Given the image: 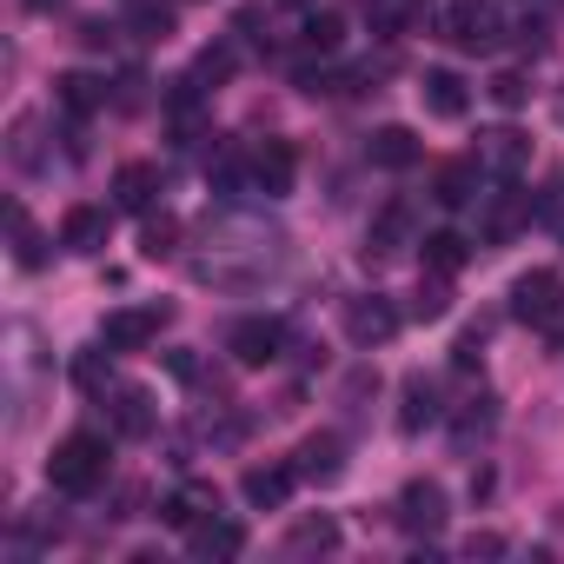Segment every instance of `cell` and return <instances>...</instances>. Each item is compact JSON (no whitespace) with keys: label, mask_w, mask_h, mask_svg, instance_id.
Listing matches in <instances>:
<instances>
[{"label":"cell","mask_w":564,"mask_h":564,"mask_svg":"<svg viewBox=\"0 0 564 564\" xmlns=\"http://www.w3.org/2000/svg\"><path fill=\"white\" fill-rule=\"evenodd\" d=\"M213 511H219V491H213V485H180V491L160 505V518H166L173 531H193V524L213 518Z\"/></svg>","instance_id":"cell-20"},{"label":"cell","mask_w":564,"mask_h":564,"mask_svg":"<svg viewBox=\"0 0 564 564\" xmlns=\"http://www.w3.org/2000/svg\"><path fill=\"white\" fill-rule=\"evenodd\" d=\"M279 346H286V326H279V319H239L232 339H226V352H232L239 366H272Z\"/></svg>","instance_id":"cell-8"},{"label":"cell","mask_w":564,"mask_h":564,"mask_svg":"<svg viewBox=\"0 0 564 564\" xmlns=\"http://www.w3.org/2000/svg\"><path fill=\"white\" fill-rule=\"evenodd\" d=\"M339 471H346V438L339 432H313L300 445V478L306 485H339Z\"/></svg>","instance_id":"cell-13"},{"label":"cell","mask_w":564,"mask_h":564,"mask_svg":"<svg viewBox=\"0 0 564 564\" xmlns=\"http://www.w3.org/2000/svg\"><path fill=\"white\" fill-rule=\"evenodd\" d=\"M34 133H41V113H21V120H14V140H8L14 166H28V173L41 166V140H34Z\"/></svg>","instance_id":"cell-30"},{"label":"cell","mask_w":564,"mask_h":564,"mask_svg":"<svg viewBox=\"0 0 564 564\" xmlns=\"http://www.w3.org/2000/svg\"><path fill=\"white\" fill-rule=\"evenodd\" d=\"M392 333H399V306H392V300H379V293L346 300V339H352V346L372 352V346H386Z\"/></svg>","instance_id":"cell-6"},{"label":"cell","mask_w":564,"mask_h":564,"mask_svg":"<svg viewBox=\"0 0 564 564\" xmlns=\"http://www.w3.org/2000/svg\"><path fill=\"white\" fill-rule=\"evenodd\" d=\"M293 173H300V153H293L286 140H265V147L252 153V186H259L265 199H279V193H293Z\"/></svg>","instance_id":"cell-10"},{"label":"cell","mask_w":564,"mask_h":564,"mask_svg":"<svg viewBox=\"0 0 564 564\" xmlns=\"http://www.w3.org/2000/svg\"><path fill=\"white\" fill-rule=\"evenodd\" d=\"M399 531H412V538H432L438 524H445V485H432V478H412L405 491H399Z\"/></svg>","instance_id":"cell-7"},{"label":"cell","mask_w":564,"mask_h":564,"mask_svg":"<svg viewBox=\"0 0 564 564\" xmlns=\"http://www.w3.org/2000/svg\"><path fill=\"white\" fill-rule=\"evenodd\" d=\"M153 193H160V166L127 160V166L113 173V206H120V213H153Z\"/></svg>","instance_id":"cell-15"},{"label":"cell","mask_w":564,"mask_h":564,"mask_svg":"<svg viewBox=\"0 0 564 564\" xmlns=\"http://www.w3.org/2000/svg\"><path fill=\"white\" fill-rule=\"evenodd\" d=\"M366 160L386 166V173H405V166L419 160V133H412V127H379V133L366 140Z\"/></svg>","instance_id":"cell-19"},{"label":"cell","mask_w":564,"mask_h":564,"mask_svg":"<svg viewBox=\"0 0 564 564\" xmlns=\"http://www.w3.org/2000/svg\"><path fill=\"white\" fill-rule=\"evenodd\" d=\"M465 252H471V246H465L458 232H432V239H425V272H445V279H452V272L465 265Z\"/></svg>","instance_id":"cell-28"},{"label":"cell","mask_w":564,"mask_h":564,"mask_svg":"<svg viewBox=\"0 0 564 564\" xmlns=\"http://www.w3.org/2000/svg\"><path fill=\"white\" fill-rule=\"evenodd\" d=\"M166 319H173L166 306H127V313H107L100 346H107V352H140V346H153V339H160V326H166Z\"/></svg>","instance_id":"cell-5"},{"label":"cell","mask_w":564,"mask_h":564,"mask_svg":"<svg viewBox=\"0 0 564 564\" xmlns=\"http://www.w3.org/2000/svg\"><path fill=\"white\" fill-rule=\"evenodd\" d=\"M432 419H438V392H432V379H405L399 425H405V432H419V425H432Z\"/></svg>","instance_id":"cell-26"},{"label":"cell","mask_w":564,"mask_h":564,"mask_svg":"<svg viewBox=\"0 0 564 564\" xmlns=\"http://www.w3.org/2000/svg\"><path fill=\"white\" fill-rule=\"evenodd\" d=\"M511 319H524V326H538V333L564 319V279H557L551 265L524 272L518 286H511Z\"/></svg>","instance_id":"cell-3"},{"label":"cell","mask_w":564,"mask_h":564,"mask_svg":"<svg viewBox=\"0 0 564 564\" xmlns=\"http://www.w3.org/2000/svg\"><path fill=\"white\" fill-rule=\"evenodd\" d=\"M80 41H87V47H107L113 34H107V21H87V28H80Z\"/></svg>","instance_id":"cell-40"},{"label":"cell","mask_w":564,"mask_h":564,"mask_svg":"<svg viewBox=\"0 0 564 564\" xmlns=\"http://www.w3.org/2000/svg\"><path fill=\"white\" fill-rule=\"evenodd\" d=\"M419 100H425V113H432V120H465V107H471V94H465V80H458L452 67H425Z\"/></svg>","instance_id":"cell-12"},{"label":"cell","mask_w":564,"mask_h":564,"mask_svg":"<svg viewBox=\"0 0 564 564\" xmlns=\"http://www.w3.org/2000/svg\"><path fill=\"white\" fill-rule=\"evenodd\" d=\"M465 551H471V557H498L505 538H498V531H478V538H465Z\"/></svg>","instance_id":"cell-38"},{"label":"cell","mask_w":564,"mask_h":564,"mask_svg":"<svg viewBox=\"0 0 564 564\" xmlns=\"http://www.w3.org/2000/svg\"><path fill=\"white\" fill-rule=\"evenodd\" d=\"M232 67H239L232 47H206V54L193 61V80H199V87H219V80H232Z\"/></svg>","instance_id":"cell-31"},{"label":"cell","mask_w":564,"mask_h":564,"mask_svg":"<svg viewBox=\"0 0 564 564\" xmlns=\"http://www.w3.org/2000/svg\"><path fill=\"white\" fill-rule=\"evenodd\" d=\"M47 485L54 491H94V485H107V438L100 432H67L61 445H54V458H47Z\"/></svg>","instance_id":"cell-1"},{"label":"cell","mask_w":564,"mask_h":564,"mask_svg":"<svg viewBox=\"0 0 564 564\" xmlns=\"http://www.w3.org/2000/svg\"><path fill=\"white\" fill-rule=\"evenodd\" d=\"M173 246H180V219H166V213H160V219H147V232H140V252H147V259H166Z\"/></svg>","instance_id":"cell-32"},{"label":"cell","mask_w":564,"mask_h":564,"mask_svg":"<svg viewBox=\"0 0 564 564\" xmlns=\"http://www.w3.org/2000/svg\"><path fill=\"white\" fill-rule=\"evenodd\" d=\"M538 219H544V226H557V232H564V173H557V180H551V193H538Z\"/></svg>","instance_id":"cell-37"},{"label":"cell","mask_w":564,"mask_h":564,"mask_svg":"<svg viewBox=\"0 0 564 564\" xmlns=\"http://www.w3.org/2000/svg\"><path fill=\"white\" fill-rule=\"evenodd\" d=\"M293 478H300V465H246L239 491H246V505H259V511H279V505L293 498Z\"/></svg>","instance_id":"cell-11"},{"label":"cell","mask_w":564,"mask_h":564,"mask_svg":"<svg viewBox=\"0 0 564 564\" xmlns=\"http://www.w3.org/2000/svg\"><path fill=\"white\" fill-rule=\"evenodd\" d=\"M491 100H498V107H505V113H511V107H524V100H531V80H524V74H511V67H505V74H491Z\"/></svg>","instance_id":"cell-34"},{"label":"cell","mask_w":564,"mask_h":564,"mask_svg":"<svg viewBox=\"0 0 564 564\" xmlns=\"http://www.w3.org/2000/svg\"><path fill=\"white\" fill-rule=\"evenodd\" d=\"M405 246H412V206L405 199H386L372 213V226H366V259H392Z\"/></svg>","instance_id":"cell-9"},{"label":"cell","mask_w":564,"mask_h":564,"mask_svg":"<svg viewBox=\"0 0 564 564\" xmlns=\"http://www.w3.org/2000/svg\"><path fill=\"white\" fill-rule=\"evenodd\" d=\"M133 41H147V47H160V41H173V8L166 0H127V21H120Z\"/></svg>","instance_id":"cell-21"},{"label":"cell","mask_w":564,"mask_h":564,"mask_svg":"<svg viewBox=\"0 0 564 564\" xmlns=\"http://www.w3.org/2000/svg\"><path fill=\"white\" fill-rule=\"evenodd\" d=\"M438 34H445L452 47H465V54H491L498 34H505V21H498L491 0H452V8L438 14Z\"/></svg>","instance_id":"cell-2"},{"label":"cell","mask_w":564,"mask_h":564,"mask_svg":"<svg viewBox=\"0 0 564 564\" xmlns=\"http://www.w3.org/2000/svg\"><path fill=\"white\" fill-rule=\"evenodd\" d=\"M412 313H419V319H445V313H452V279H445V272L419 279V300H412Z\"/></svg>","instance_id":"cell-29"},{"label":"cell","mask_w":564,"mask_h":564,"mask_svg":"<svg viewBox=\"0 0 564 564\" xmlns=\"http://www.w3.org/2000/svg\"><path fill=\"white\" fill-rule=\"evenodd\" d=\"M531 219H538V199H531V193H518V186H498V193H485L478 232H485L491 246H511V239H518Z\"/></svg>","instance_id":"cell-4"},{"label":"cell","mask_w":564,"mask_h":564,"mask_svg":"<svg viewBox=\"0 0 564 564\" xmlns=\"http://www.w3.org/2000/svg\"><path fill=\"white\" fill-rule=\"evenodd\" d=\"M74 386H80V392H113V366H107L100 352H80V359H74Z\"/></svg>","instance_id":"cell-33"},{"label":"cell","mask_w":564,"mask_h":564,"mask_svg":"<svg viewBox=\"0 0 564 564\" xmlns=\"http://www.w3.org/2000/svg\"><path fill=\"white\" fill-rule=\"evenodd\" d=\"M293 8H306V0H293Z\"/></svg>","instance_id":"cell-41"},{"label":"cell","mask_w":564,"mask_h":564,"mask_svg":"<svg viewBox=\"0 0 564 564\" xmlns=\"http://www.w3.org/2000/svg\"><path fill=\"white\" fill-rule=\"evenodd\" d=\"M153 392H140V386H113V432L120 438H153Z\"/></svg>","instance_id":"cell-17"},{"label":"cell","mask_w":564,"mask_h":564,"mask_svg":"<svg viewBox=\"0 0 564 564\" xmlns=\"http://www.w3.org/2000/svg\"><path fill=\"white\" fill-rule=\"evenodd\" d=\"M107 232H113V213L107 206H67V219H61V246L67 252H100Z\"/></svg>","instance_id":"cell-14"},{"label":"cell","mask_w":564,"mask_h":564,"mask_svg":"<svg viewBox=\"0 0 564 564\" xmlns=\"http://www.w3.org/2000/svg\"><path fill=\"white\" fill-rule=\"evenodd\" d=\"M524 160H531V147H524V133H511V127H498V133H485V166H491L498 180H511V173H524Z\"/></svg>","instance_id":"cell-24"},{"label":"cell","mask_w":564,"mask_h":564,"mask_svg":"<svg viewBox=\"0 0 564 564\" xmlns=\"http://www.w3.org/2000/svg\"><path fill=\"white\" fill-rule=\"evenodd\" d=\"M326 551H339V518H326V511L293 518V531H286V557H326Z\"/></svg>","instance_id":"cell-16"},{"label":"cell","mask_w":564,"mask_h":564,"mask_svg":"<svg viewBox=\"0 0 564 564\" xmlns=\"http://www.w3.org/2000/svg\"><path fill=\"white\" fill-rule=\"evenodd\" d=\"M491 425H498V399H491V392H478V399H465V405L452 412V432H458V445H471V438H491Z\"/></svg>","instance_id":"cell-25"},{"label":"cell","mask_w":564,"mask_h":564,"mask_svg":"<svg viewBox=\"0 0 564 564\" xmlns=\"http://www.w3.org/2000/svg\"><path fill=\"white\" fill-rule=\"evenodd\" d=\"M14 265H41V232L28 226L21 206H14Z\"/></svg>","instance_id":"cell-35"},{"label":"cell","mask_w":564,"mask_h":564,"mask_svg":"<svg viewBox=\"0 0 564 564\" xmlns=\"http://www.w3.org/2000/svg\"><path fill=\"white\" fill-rule=\"evenodd\" d=\"M54 100H61L74 120H87L94 107H107V80H94V74H61V80H54Z\"/></svg>","instance_id":"cell-22"},{"label":"cell","mask_w":564,"mask_h":564,"mask_svg":"<svg viewBox=\"0 0 564 564\" xmlns=\"http://www.w3.org/2000/svg\"><path fill=\"white\" fill-rule=\"evenodd\" d=\"M300 41H306V54H333V47L346 41V21H339L333 8H319V14H306V28H300Z\"/></svg>","instance_id":"cell-27"},{"label":"cell","mask_w":564,"mask_h":564,"mask_svg":"<svg viewBox=\"0 0 564 564\" xmlns=\"http://www.w3.org/2000/svg\"><path fill=\"white\" fill-rule=\"evenodd\" d=\"M432 199H438V206H471V199H478V166H471V160L438 166V173H432Z\"/></svg>","instance_id":"cell-23"},{"label":"cell","mask_w":564,"mask_h":564,"mask_svg":"<svg viewBox=\"0 0 564 564\" xmlns=\"http://www.w3.org/2000/svg\"><path fill=\"white\" fill-rule=\"evenodd\" d=\"M478 346H485V326H465V333H458V346H452V366H458V372H471V366H478Z\"/></svg>","instance_id":"cell-36"},{"label":"cell","mask_w":564,"mask_h":564,"mask_svg":"<svg viewBox=\"0 0 564 564\" xmlns=\"http://www.w3.org/2000/svg\"><path fill=\"white\" fill-rule=\"evenodd\" d=\"M239 551H246V524L239 518H219L213 511V518L193 524V557H239Z\"/></svg>","instance_id":"cell-18"},{"label":"cell","mask_w":564,"mask_h":564,"mask_svg":"<svg viewBox=\"0 0 564 564\" xmlns=\"http://www.w3.org/2000/svg\"><path fill=\"white\" fill-rule=\"evenodd\" d=\"M140 100H147V80H140V74H127V80H120V107H140Z\"/></svg>","instance_id":"cell-39"}]
</instances>
